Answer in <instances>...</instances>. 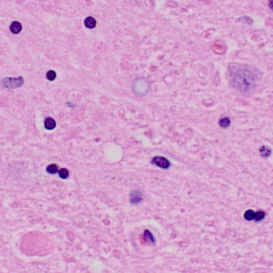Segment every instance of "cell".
Masks as SVG:
<instances>
[{
  "label": "cell",
  "mask_w": 273,
  "mask_h": 273,
  "mask_svg": "<svg viewBox=\"0 0 273 273\" xmlns=\"http://www.w3.org/2000/svg\"><path fill=\"white\" fill-rule=\"evenodd\" d=\"M254 216H255V211L253 210H247L244 213V219L248 221L254 219Z\"/></svg>",
  "instance_id": "cell-12"
},
{
  "label": "cell",
  "mask_w": 273,
  "mask_h": 273,
  "mask_svg": "<svg viewBox=\"0 0 273 273\" xmlns=\"http://www.w3.org/2000/svg\"><path fill=\"white\" fill-rule=\"evenodd\" d=\"M219 125L222 128H228L231 125V119L228 117H223L219 119Z\"/></svg>",
  "instance_id": "cell-9"
},
{
  "label": "cell",
  "mask_w": 273,
  "mask_h": 273,
  "mask_svg": "<svg viewBox=\"0 0 273 273\" xmlns=\"http://www.w3.org/2000/svg\"><path fill=\"white\" fill-rule=\"evenodd\" d=\"M58 175L62 179H67L69 176V172L66 168H62L58 171Z\"/></svg>",
  "instance_id": "cell-15"
},
{
  "label": "cell",
  "mask_w": 273,
  "mask_h": 273,
  "mask_svg": "<svg viewBox=\"0 0 273 273\" xmlns=\"http://www.w3.org/2000/svg\"><path fill=\"white\" fill-rule=\"evenodd\" d=\"M144 238H145V239H146L148 241V242H150L151 243H154V244H155V237L153 236L152 233H151V232L150 231H148V230H145V231H144Z\"/></svg>",
  "instance_id": "cell-11"
},
{
  "label": "cell",
  "mask_w": 273,
  "mask_h": 273,
  "mask_svg": "<svg viewBox=\"0 0 273 273\" xmlns=\"http://www.w3.org/2000/svg\"><path fill=\"white\" fill-rule=\"evenodd\" d=\"M56 77V73L54 71H49L47 73V78H48V80H50V81H52V80H54Z\"/></svg>",
  "instance_id": "cell-16"
},
{
  "label": "cell",
  "mask_w": 273,
  "mask_h": 273,
  "mask_svg": "<svg viewBox=\"0 0 273 273\" xmlns=\"http://www.w3.org/2000/svg\"><path fill=\"white\" fill-rule=\"evenodd\" d=\"M131 90L137 96H145L150 92V83L144 78H138L132 83Z\"/></svg>",
  "instance_id": "cell-2"
},
{
  "label": "cell",
  "mask_w": 273,
  "mask_h": 273,
  "mask_svg": "<svg viewBox=\"0 0 273 273\" xmlns=\"http://www.w3.org/2000/svg\"><path fill=\"white\" fill-rule=\"evenodd\" d=\"M228 76L232 87L240 92H251L256 87V76L251 70L244 66L237 64L230 66Z\"/></svg>",
  "instance_id": "cell-1"
},
{
  "label": "cell",
  "mask_w": 273,
  "mask_h": 273,
  "mask_svg": "<svg viewBox=\"0 0 273 273\" xmlns=\"http://www.w3.org/2000/svg\"><path fill=\"white\" fill-rule=\"evenodd\" d=\"M271 150L267 146H263L260 148V154L262 155L263 157L268 158L269 155H271Z\"/></svg>",
  "instance_id": "cell-10"
},
{
  "label": "cell",
  "mask_w": 273,
  "mask_h": 273,
  "mask_svg": "<svg viewBox=\"0 0 273 273\" xmlns=\"http://www.w3.org/2000/svg\"><path fill=\"white\" fill-rule=\"evenodd\" d=\"M84 25L87 28L92 29L96 26V21L93 17H87L84 20Z\"/></svg>",
  "instance_id": "cell-8"
},
{
  "label": "cell",
  "mask_w": 273,
  "mask_h": 273,
  "mask_svg": "<svg viewBox=\"0 0 273 273\" xmlns=\"http://www.w3.org/2000/svg\"><path fill=\"white\" fill-rule=\"evenodd\" d=\"M47 172L50 174H55L58 172V166L56 164H51L47 168Z\"/></svg>",
  "instance_id": "cell-14"
},
{
  "label": "cell",
  "mask_w": 273,
  "mask_h": 273,
  "mask_svg": "<svg viewBox=\"0 0 273 273\" xmlns=\"http://www.w3.org/2000/svg\"><path fill=\"white\" fill-rule=\"evenodd\" d=\"M265 217V213L264 211H259L255 212V216H254V219L256 221H261L262 219H264V218Z\"/></svg>",
  "instance_id": "cell-13"
},
{
  "label": "cell",
  "mask_w": 273,
  "mask_h": 273,
  "mask_svg": "<svg viewBox=\"0 0 273 273\" xmlns=\"http://www.w3.org/2000/svg\"><path fill=\"white\" fill-rule=\"evenodd\" d=\"M151 163L162 169H168L171 166L169 160L163 156H155L151 160Z\"/></svg>",
  "instance_id": "cell-4"
},
{
  "label": "cell",
  "mask_w": 273,
  "mask_h": 273,
  "mask_svg": "<svg viewBox=\"0 0 273 273\" xmlns=\"http://www.w3.org/2000/svg\"><path fill=\"white\" fill-rule=\"evenodd\" d=\"M143 201V195L141 191H133L130 193V202L131 204L137 205Z\"/></svg>",
  "instance_id": "cell-5"
},
{
  "label": "cell",
  "mask_w": 273,
  "mask_h": 273,
  "mask_svg": "<svg viewBox=\"0 0 273 273\" xmlns=\"http://www.w3.org/2000/svg\"><path fill=\"white\" fill-rule=\"evenodd\" d=\"M44 126H45L46 129L48 130H53L55 127L56 123L54 119L48 117L44 121Z\"/></svg>",
  "instance_id": "cell-6"
},
{
  "label": "cell",
  "mask_w": 273,
  "mask_h": 273,
  "mask_svg": "<svg viewBox=\"0 0 273 273\" xmlns=\"http://www.w3.org/2000/svg\"><path fill=\"white\" fill-rule=\"evenodd\" d=\"M24 81L22 77L17 79L14 78H5L2 81V86L6 88H17L23 86Z\"/></svg>",
  "instance_id": "cell-3"
},
{
  "label": "cell",
  "mask_w": 273,
  "mask_h": 273,
  "mask_svg": "<svg viewBox=\"0 0 273 273\" xmlns=\"http://www.w3.org/2000/svg\"><path fill=\"white\" fill-rule=\"evenodd\" d=\"M271 2H272V0H269V7L270 8L272 9V5H271Z\"/></svg>",
  "instance_id": "cell-17"
},
{
  "label": "cell",
  "mask_w": 273,
  "mask_h": 273,
  "mask_svg": "<svg viewBox=\"0 0 273 273\" xmlns=\"http://www.w3.org/2000/svg\"><path fill=\"white\" fill-rule=\"evenodd\" d=\"M10 30L14 34H19L22 30V25L20 24V23L17 21L13 22L10 27Z\"/></svg>",
  "instance_id": "cell-7"
}]
</instances>
